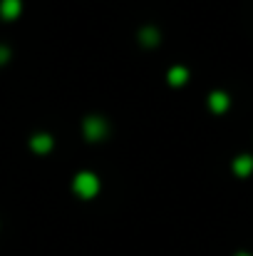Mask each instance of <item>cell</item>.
Masks as SVG:
<instances>
[{
  "instance_id": "obj_3",
  "label": "cell",
  "mask_w": 253,
  "mask_h": 256,
  "mask_svg": "<svg viewBox=\"0 0 253 256\" xmlns=\"http://www.w3.org/2000/svg\"><path fill=\"white\" fill-rule=\"evenodd\" d=\"M234 172L239 174V176H249L253 172V157H249V154H241L236 162H234Z\"/></svg>"
},
{
  "instance_id": "obj_6",
  "label": "cell",
  "mask_w": 253,
  "mask_h": 256,
  "mask_svg": "<svg viewBox=\"0 0 253 256\" xmlns=\"http://www.w3.org/2000/svg\"><path fill=\"white\" fill-rule=\"evenodd\" d=\"M239 256H249V254H239Z\"/></svg>"
},
{
  "instance_id": "obj_5",
  "label": "cell",
  "mask_w": 253,
  "mask_h": 256,
  "mask_svg": "<svg viewBox=\"0 0 253 256\" xmlns=\"http://www.w3.org/2000/svg\"><path fill=\"white\" fill-rule=\"evenodd\" d=\"M169 80H171V85H184V82L189 80V72H186L184 68H174V70L169 72Z\"/></svg>"
},
{
  "instance_id": "obj_4",
  "label": "cell",
  "mask_w": 253,
  "mask_h": 256,
  "mask_svg": "<svg viewBox=\"0 0 253 256\" xmlns=\"http://www.w3.org/2000/svg\"><path fill=\"white\" fill-rule=\"evenodd\" d=\"M0 10H2L5 18H15V15L20 12V0H2Z\"/></svg>"
},
{
  "instance_id": "obj_1",
  "label": "cell",
  "mask_w": 253,
  "mask_h": 256,
  "mask_svg": "<svg viewBox=\"0 0 253 256\" xmlns=\"http://www.w3.org/2000/svg\"><path fill=\"white\" fill-rule=\"evenodd\" d=\"M97 189H99V182H97V176H94L92 172H80V174L75 176V192H80L82 196L97 194Z\"/></svg>"
},
{
  "instance_id": "obj_2",
  "label": "cell",
  "mask_w": 253,
  "mask_h": 256,
  "mask_svg": "<svg viewBox=\"0 0 253 256\" xmlns=\"http://www.w3.org/2000/svg\"><path fill=\"white\" fill-rule=\"evenodd\" d=\"M209 107H211L214 112H226V110H229V94H226V92H211Z\"/></svg>"
}]
</instances>
